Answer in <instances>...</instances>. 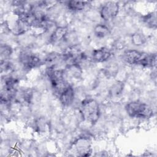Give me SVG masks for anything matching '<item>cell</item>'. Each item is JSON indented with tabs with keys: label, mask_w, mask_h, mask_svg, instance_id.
Segmentation results:
<instances>
[{
	"label": "cell",
	"mask_w": 157,
	"mask_h": 157,
	"mask_svg": "<svg viewBox=\"0 0 157 157\" xmlns=\"http://www.w3.org/2000/svg\"><path fill=\"white\" fill-rule=\"evenodd\" d=\"M110 50L105 47L95 49L92 52L91 58L96 63H103L107 61L111 56Z\"/></svg>",
	"instance_id": "9"
},
{
	"label": "cell",
	"mask_w": 157,
	"mask_h": 157,
	"mask_svg": "<svg viewBox=\"0 0 157 157\" xmlns=\"http://www.w3.org/2000/svg\"><path fill=\"white\" fill-rule=\"evenodd\" d=\"M20 63L25 69H32L43 63V61L34 53L29 50H25L19 55Z\"/></svg>",
	"instance_id": "4"
},
{
	"label": "cell",
	"mask_w": 157,
	"mask_h": 157,
	"mask_svg": "<svg viewBox=\"0 0 157 157\" xmlns=\"http://www.w3.org/2000/svg\"><path fill=\"white\" fill-rule=\"evenodd\" d=\"M132 43L136 46H140L143 45L146 42L145 36L140 33H134L131 36Z\"/></svg>",
	"instance_id": "17"
},
{
	"label": "cell",
	"mask_w": 157,
	"mask_h": 157,
	"mask_svg": "<svg viewBox=\"0 0 157 157\" xmlns=\"http://www.w3.org/2000/svg\"><path fill=\"white\" fill-rule=\"evenodd\" d=\"M156 55L155 53L147 54L144 53L142 59L139 61L138 65L144 67H153L156 65Z\"/></svg>",
	"instance_id": "12"
},
{
	"label": "cell",
	"mask_w": 157,
	"mask_h": 157,
	"mask_svg": "<svg viewBox=\"0 0 157 157\" xmlns=\"http://www.w3.org/2000/svg\"><path fill=\"white\" fill-rule=\"evenodd\" d=\"M12 53V47L7 44H1L0 47L1 61H7Z\"/></svg>",
	"instance_id": "16"
},
{
	"label": "cell",
	"mask_w": 157,
	"mask_h": 157,
	"mask_svg": "<svg viewBox=\"0 0 157 157\" xmlns=\"http://www.w3.org/2000/svg\"><path fill=\"white\" fill-rule=\"evenodd\" d=\"M67 29L65 27H57L50 37V42L52 44L58 43L64 40L67 35Z\"/></svg>",
	"instance_id": "10"
},
{
	"label": "cell",
	"mask_w": 157,
	"mask_h": 157,
	"mask_svg": "<svg viewBox=\"0 0 157 157\" xmlns=\"http://www.w3.org/2000/svg\"><path fill=\"white\" fill-rule=\"evenodd\" d=\"M74 90L68 84L59 94V99L61 104L66 107L71 105L74 100Z\"/></svg>",
	"instance_id": "7"
},
{
	"label": "cell",
	"mask_w": 157,
	"mask_h": 157,
	"mask_svg": "<svg viewBox=\"0 0 157 157\" xmlns=\"http://www.w3.org/2000/svg\"><path fill=\"white\" fill-rule=\"evenodd\" d=\"M143 21L148 27L152 29L156 28V12H150L142 17Z\"/></svg>",
	"instance_id": "14"
},
{
	"label": "cell",
	"mask_w": 157,
	"mask_h": 157,
	"mask_svg": "<svg viewBox=\"0 0 157 157\" xmlns=\"http://www.w3.org/2000/svg\"><path fill=\"white\" fill-rule=\"evenodd\" d=\"M125 109L128 115L131 118L148 119L153 116L152 109L147 104L140 101H133L128 102Z\"/></svg>",
	"instance_id": "2"
},
{
	"label": "cell",
	"mask_w": 157,
	"mask_h": 157,
	"mask_svg": "<svg viewBox=\"0 0 157 157\" xmlns=\"http://www.w3.org/2000/svg\"><path fill=\"white\" fill-rule=\"evenodd\" d=\"M32 91L29 89L22 90L21 91L17 90L14 99L18 102L29 104L32 99Z\"/></svg>",
	"instance_id": "11"
},
{
	"label": "cell",
	"mask_w": 157,
	"mask_h": 157,
	"mask_svg": "<svg viewBox=\"0 0 157 157\" xmlns=\"http://www.w3.org/2000/svg\"><path fill=\"white\" fill-rule=\"evenodd\" d=\"M88 2L82 1H69L66 3V6L68 9L74 12H78L83 10Z\"/></svg>",
	"instance_id": "13"
},
{
	"label": "cell",
	"mask_w": 157,
	"mask_h": 157,
	"mask_svg": "<svg viewBox=\"0 0 157 157\" xmlns=\"http://www.w3.org/2000/svg\"><path fill=\"white\" fill-rule=\"evenodd\" d=\"M120 10V6L117 2H108L104 4L100 10L101 18L105 21H110L115 18Z\"/></svg>",
	"instance_id": "5"
},
{
	"label": "cell",
	"mask_w": 157,
	"mask_h": 157,
	"mask_svg": "<svg viewBox=\"0 0 157 157\" xmlns=\"http://www.w3.org/2000/svg\"><path fill=\"white\" fill-rule=\"evenodd\" d=\"M74 146L78 156H89L91 155V143L90 139L87 137L82 136L79 137L74 142Z\"/></svg>",
	"instance_id": "6"
},
{
	"label": "cell",
	"mask_w": 157,
	"mask_h": 157,
	"mask_svg": "<svg viewBox=\"0 0 157 157\" xmlns=\"http://www.w3.org/2000/svg\"><path fill=\"white\" fill-rule=\"evenodd\" d=\"M95 36L99 38H104L110 34V29L105 25L98 24L94 28Z\"/></svg>",
	"instance_id": "15"
},
{
	"label": "cell",
	"mask_w": 157,
	"mask_h": 157,
	"mask_svg": "<svg viewBox=\"0 0 157 157\" xmlns=\"http://www.w3.org/2000/svg\"><path fill=\"white\" fill-rule=\"evenodd\" d=\"M80 112L83 120L92 124H95L100 117V109L98 102L92 98H86L82 101Z\"/></svg>",
	"instance_id": "1"
},
{
	"label": "cell",
	"mask_w": 157,
	"mask_h": 157,
	"mask_svg": "<svg viewBox=\"0 0 157 157\" xmlns=\"http://www.w3.org/2000/svg\"><path fill=\"white\" fill-rule=\"evenodd\" d=\"M46 73L53 88L59 94L68 85L65 80V71L56 68L55 66H50L47 67Z\"/></svg>",
	"instance_id": "3"
},
{
	"label": "cell",
	"mask_w": 157,
	"mask_h": 157,
	"mask_svg": "<svg viewBox=\"0 0 157 157\" xmlns=\"http://www.w3.org/2000/svg\"><path fill=\"white\" fill-rule=\"evenodd\" d=\"M144 53L132 49H129L124 52L123 60L129 64H138L142 59Z\"/></svg>",
	"instance_id": "8"
}]
</instances>
